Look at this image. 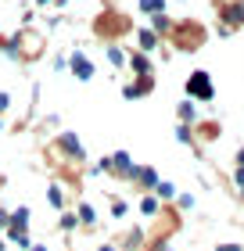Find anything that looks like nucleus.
<instances>
[{
    "mask_svg": "<svg viewBox=\"0 0 244 251\" xmlns=\"http://www.w3.org/2000/svg\"><path fill=\"white\" fill-rule=\"evenodd\" d=\"M205 40V29L197 25V22H183V25L172 29V43H176L180 50H197Z\"/></svg>",
    "mask_w": 244,
    "mask_h": 251,
    "instance_id": "nucleus-1",
    "label": "nucleus"
},
{
    "mask_svg": "<svg viewBox=\"0 0 244 251\" xmlns=\"http://www.w3.org/2000/svg\"><path fill=\"white\" fill-rule=\"evenodd\" d=\"M187 90H190V97H197V100H212V79H208L205 72H194L187 79Z\"/></svg>",
    "mask_w": 244,
    "mask_h": 251,
    "instance_id": "nucleus-2",
    "label": "nucleus"
},
{
    "mask_svg": "<svg viewBox=\"0 0 244 251\" xmlns=\"http://www.w3.org/2000/svg\"><path fill=\"white\" fill-rule=\"evenodd\" d=\"M72 72H76V79H94V61L86 58V54H72Z\"/></svg>",
    "mask_w": 244,
    "mask_h": 251,
    "instance_id": "nucleus-3",
    "label": "nucleus"
},
{
    "mask_svg": "<svg viewBox=\"0 0 244 251\" xmlns=\"http://www.w3.org/2000/svg\"><path fill=\"white\" fill-rule=\"evenodd\" d=\"M223 18L230 25H244V7L241 4H223Z\"/></svg>",
    "mask_w": 244,
    "mask_h": 251,
    "instance_id": "nucleus-4",
    "label": "nucleus"
},
{
    "mask_svg": "<svg viewBox=\"0 0 244 251\" xmlns=\"http://www.w3.org/2000/svg\"><path fill=\"white\" fill-rule=\"evenodd\" d=\"M108 165H111V169H119V173H130V176H133V165H130V154H126V151L111 154V158H108Z\"/></svg>",
    "mask_w": 244,
    "mask_h": 251,
    "instance_id": "nucleus-5",
    "label": "nucleus"
},
{
    "mask_svg": "<svg viewBox=\"0 0 244 251\" xmlns=\"http://www.w3.org/2000/svg\"><path fill=\"white\" fill-rule=\"evenodd\" d=\"M133 176L140 179L144 187H158V176H155V169H133Z\"/></svg>",
    "mask_w": 244,
    "mask_h": 251,
    "instance_id": "nucleus-6",
    "label": "nucleus"
},
{
    "mask_svg": "<svg viewBox=\"0 0 244 251\" xmlns=\"http://www.w3.org/2000/svg\"><path fill=\"white\" fill-rule=\"evenodd\" d=\"M61 147H65L68 154H76V158L83 154V151H79V144H76V136H72V133H61Z\"/></svg>",
    "mask_w": 244,
    "mask_h": 251,
    "instance_id": "nucleus-7",
    "label": "nucleus"
},
{
    "mask_svg": "<svg viewBox=\"0 0 244 251\" xmlns=\"http://www.w3.org/2000/svg\"><path fill=\"white\" fill-rule=\"evenodd\" d=\"M133 68H136V75H151V61L144 54H133Z\"/></svg>",
    "mask_w": 244,
    "mask_h": 251,
    "instance_id": "nucleus-8",
    "label": "nucleus"
},
{
    "mask_svg": "<svg viewBox=\"0 0 244 251\" xmlns=\"http://www.w3.org/2000/svg\"><path fill=\"white\" fill-rule=\"evenodd\" d=\"M140 7H144V11H151V15H162L165 0H140Z\"/></svg>",
    "mask_w": 244,
    "mask_h": 251,
    "instance_id": "nucleus-9",
    "label": "nucleus"
},
{
    "mask_svg": "<svg viewBox=\"0 0 244 251\" xmlns=\"http://www.w3.org/2000/svg\"><path fill=\"white\" fill-rule=\"evenodd\" d=\"M79 219H83L86 226H94V223H97V212L90 208V204H83V208H79Z\"/></svg>",
    "mask_w": 244,
    "mask_h": 251,
    "instance_id": "nucleus-10",
    "label": "nucleus"
},
{
    "mask_svg": "<svg viewBox=\"0 0 244 251\" xmlns=\"http://www.w3.org/2000/svg\"><path fill=\"white\" fill-rule=\"evenodd\" d=\"M155 43H158V36L144 29V32H140V47H144V50H155Z\"/></svg>",
    "mask_w": 244,
    "mask_h": 251,
    "instance_id": "nucleus-11",
    "label": "nucleus"
},
{
    "mask_svg": "<svg viewBox=\"0 0 244 251\" xmlns=\"http://www.w3.org/2000/svg\"><path fill=\"white\" fill-rule=\"evenodd\" d=\"M155 29H158V32H172V22H169L165 15H155Z\"/></svg>",
    "mask_w": 244,
    "mask_h": 251,
    "instance_id": "nucleus-12",
    "label": "nucleus"
},
{
    "mask_svg": "<svg viewBox=\"0 0 244 251\" xmlns=\"http://www.w3.org/2000/svg\"><path fill=\"white\" fill-rule=\"evenodd\" d=\"M108 61H111V65H126V54H122L119 47H108Z\"/></svg>",
    "mask_w": 244,
    "mask_h": 251,
    "instance_id": "nucleus-13",
    "label": "nucleus"
},
{
    "mask_svg": "<svg viewBox=\"0 0 244 251\" xmlns=\"http://www.w3.org/2000/svg\"><path fill=\"white\" fill-rule=\"evenodd\" d=\"M155 190H158V198H172V194H176V187H172V183H158Z\"/></svg>",
    "mask_w": 244,
    "mask_h": 251,
    "instance_id": "nucleus-14",
    "label": "nucleus"
},
{
    "mask_svg": "<svg viewBox=\"0 0 244 251\" xmlns=\"http://www.w3.org/2000/svg\"><path fill=\"white\" fill-rule=\"evenodd\" d=\"M155 208H158V201H155V198H144V201H140V212H144V215H151Z\"/></svg>",
    "mask_w": 244,
    "mask_h": 251,
    "instance_id": "nucleus-15",
    "label": "nucleus"
},
{
    "mask_svg": "<svg viewBox=\"0 0 244 251\" xmlns=\"http://www.w3.org/2000/svg\"><path fill=\"white\" fill-rule=\"evenodd\" d=\"M47 198H51V204H54V208H61V201H65V198H61V190H57V187H51V194H47Z\"/></svg>",
    "mask_w": 244,
    "mask_h": 251,
    "instance_id": "nucleus-16",
    "label": "nucleus"
},
{
    "mask_svg": "<svg viewBox=\"0 0 244 251\" xmlns=\"http://www.w3.org/2000/svg\"><path fill=\"white\" fill-rule=\"evenodd\" d=\"M7 104H11V97H7V94H0V111H4Z\"/></svg>",
    "mask_w": 244,
    "mask_h": 251,
    "instance_id": "nucleus-17",
    "label": "nucleus"
},
{
    "mask_svg": "<svg viewBox=\"0 0 244 251\" xmlns=\"http://www.w3.org/2000/svg\"><path fill=\"white\" fill-rule=\"evenodd\" d=\"M219 251H241V248H234V244H223V248H219Z\"/></svg>",
    "mask_w": 244,
    "mask_h": 251,
    "instance_id": "nucleus-18",
    "label": "nucleus"
},
{
    "mask_svg": "<svg viewBox=\"0 0 244 251\" xmlns=\"http://www.w3.org/2000/svg\"><path fill=\"white\" fill-rule=\"evenodd\" d=\"M0 226H7V212H0Z\"/></svg>",
    "mask_w": 244,
    "mask_h": 251,
    "instance_id": "nucleus-19",
    "label": "nucleus"
},
{
    "mask_svg": "<svg viewBox=\"0 0 244 251\" xmlns=\"http://www.w3.org/2000/svg\"><path fill=\"white\" fill-rule=\"evenodd\" d=\"M237 162H241V165H244V151H241V154H237Z\"/></svg>",
    "mask_w": 244,
    "mask_h": 251,
    "instance_id": "nucleus-20",
    "label": "nucleus"
},
{
    "mask_svg": "<svg viewBox=\"0 0 244 251\" xmlns=\"http://www.w3.org/2000/svg\"><path fill=\"white\" fill-rule=\"evenodd\" d=\"M36 4H51V0H36Z\"/></svg>",
    "mask_w": 244,
    "mask_h": 251,
    "instance_id": "nucleus-21",
    "label": "nucleus"
},
{
    "mask_svg": "<svg viewBox=\"0 0 244 251\" xmlns=\"http://www.w3.org/2000/svg\"><path fill=\"white\" fill-rule=\"evenodd\" d=\"M101 251H115V248H101Z\"/></svg>",
    "mask_w": 244,
    "mask_h": 251,
    "instance_id": "nucleus-22",
    "label": "nucleus"
},
{
    "mask_svg": "<svg viewBox=\"0 0 244 251\" xmlns=\"http://www.w3.org/2000/svg\"><path fill=\"white\" fill-rule=\"evenodd\" d=\"M241 7H244V0H241Z\"/></svg>",
    "mask_w": 244,
    "mask_h": 251,
    "instance_id": "nucleus-23",
    "label": "nucleus"
}]
</instances>
